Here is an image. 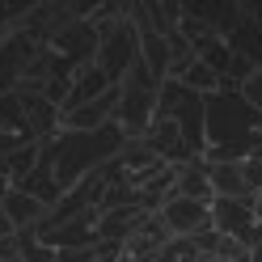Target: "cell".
<instances>
[{
  "instance_id": "15",
  "label": "cell",
  "mask_w": 262,
  "mask_h": 262,
  "mask_svg": "<svg viewBox=\"0 0 262 262\" xmlns=\"http://www.w3.org/2000/svg\"><path fill=\"white\" fill-rule=\"evenodd\" d=\"M254 216H258V224H262V194H254Z\"/></svg>"
},
{
  "instance_id": "7",
  "label": "cell",
  "mask_w": 262,
  "mask_h": 262,
  "mask_svg": "<svg viewBox=\"0 0 262 262\" xmlns=\"http://www.w3.org/2000/svg\"><path fill=\"white\" fill-rule=\"evenodd\" d=\"M207 178H211V199H254L245 186L241 161H216V165H207Z\"/></svg>"
},
{
  "instance_id": "3",
  "label": "cell",
  "mask_w": 262,
  "mask_h": 262,
  "mask_svg": "<svg viewBox=\"0 0 262 262\" xmlns=\"http://www.w3.org/2000/svg\"><path fill=\"white\" fill-rule=\"evenodd\" d=\"M157 216V211H144V207H114V211H102L97 216V241H119L127 245L131 237L140 233V224Z\"/></svg>"
},
{
  "instance_id": "5",
  "label": "cell",
  "mask_w": 262,
  "mask_h": 262,
  "mask_svg": "<svg viewBox=\"0 0 262 262\" xmlns=\"http://www.w3.org/2000/svg\"><path fill=\"white\" fill-rule=\"evenodd\" d=\"M47 207L42 199H34L30 190H17L13 186L9 194H5V216H9V224H13V233H26V228H38L42 220H47Z\"/></svg>"
},
{
  "instance_id": "13",
  "label": "cell",
  "mask_w": 262,
  "mask_h": 262,
  "mask_svg": "<svg viewBox=\"0 0 262 262\" xmlns=\"http://www.w3.org/2000/svg\"><path fill=\"white\" fill-rule=\"evenodd\" d=\"M9 258H21V237H17V233H5V237H0V262H9Z\"/></svg>"
},
{
  "instance_id": "1",
  "label": "cell",
  "mask_w": 262,
  "mask_h": 262,
  "mask_svg": "<svg viewBox=\"0 0 262 262\" xmlns=\"http://www.w3.org/2000/svg\"><path fill=\"white\" fill-rule=\"evenodd\" d=\"M211 228L220 237L241 241L245 250H254L262 233V224L254 216V199H211Z\"/></svg>"
},
{
  "instance_id": "14",
  "label": "cell",
  "mask_w": 262,
  "mask_h": 262,
  "mask_svg": "<svg viewBox=\"0 0 262 262\" xmlns=\"http://www.w3.org/2000/svg\"><path fill=\"white\" fill-rule=\"evenodd\" d=\"M59 262H93V245L89 250H59Z\"/></svg>"
},
{
  "instance_id": "9",
  "label": "cell",
  "mask_w": 262,
  "mask_h": 262,
  "mask_svg": "<svg viewBox=\"0 0 262 262\" xmlns=\"http://www.w3.org/2000/svg\"><path fill=\"white\" fill-rule=\"evenodd\" d=\"M178 80H182L186 89H194V93H203V97H207V93H220V89H224V80H220V72H211V68H207L203 59H190L186 68L178 72Z\"/></svg>"
},
{
  "instance_id": "12",
  "label": "cell",
  "mask_w": 262,
  "mask_h": 262,
  "mask_svg": "<svg viewBox=\"0 0 262 262\" xmlns=\"http://www.w3.org/2000/svg\"><path fill=\"white\" fill-rule=\"evenodd\" d=\"M21 144H34V140L17 136V131H0V157H13V152L21 148Z\"/></svg>"
},
{
  "instance_id": "4",
  "label": "cell",
  "mask_w": 262,
  "mask_h": 262,
  "mask_svg": "<svg viewBox=\"0 0 262 262\" xmlns=\"http://www.w3.org/2000/svg\"><path fill=\"white\" fill-rule=\"evenodd\" d=\"M173 194L178 199L211 203V178H207V161L203 157H190L182 165H173Z\"/></svg>"
},
{
  "instance_id": "2",
  "label": "cell",
  "mask_w": 262,
  "mask_h": 262,
  "mask_svg": "<svg viewBox=\"0 0 262 262\" xmlns=\"http://www.w3.org/2000/svg\"><path fill=\"white\" fill-rule=\"evenodd\" d=\"M157 216L165 220V228H169L173 237H194V233H203V228H211V203L178 199V194H169V199L161 203Z\"/></svg>"
},
{
  "instance_id": "6",
  "label": "cell",
  "mask_w": 262,
  "mask_h": 262,
  "mask_svg": "<svg viewBox=\"0 0 262 262\" xmlns=\"http://www.w3.org/2000/svg\"><path fill=\"white\" fill-rule=\"evenodd\" d=\"M106 89H114V85H110V76L97 68V63H89V68H76V76H72V93H68V102H63V114L89 106V102H97Z\"/></svg>"
},
{
  "instance_id": "8",
  "label": "cell",
  "mask_w": 262,
  "mask_h": 262,
  "mask_svg": "<svg viewBox=\"0 0 262 262\" xmlns=\"http://www.w3.org/2000/svg\"><path fill=\"white\" fill-rule=\"evenodd\" d=\"M38 161H42V140L21 144L13 157H5V165H9V182H13V186H26V182H30V173L38 169Z\"/></svg>"
},
{
  "instance_id": "10",
  "label": "cell",
  "mask_w": 262,
  "mask_h": 262,
  "mask_svg": "<svg viewBox=\"0 0 262 262\" xmlns=\"http://www.w3.org/2000/svg\"><path fill=\"white\" fill-rule=\"evenodd\" d=\"M241 169H245V186H250V194H262V157L241 161Z\"/></svg>"
},
{
  "instance_id": "11",
  "label": "cell",
  "mask_w": 262,
  "mask_h": 262,
  "mask_svg": "<svg viewBox=\"0 0 262 262\" xmlns=\"http://www.w3.org/2000/svg\"><path fill=\"white\" fill-rule=\"evenodd\" d=\"M241 97H245V102H250L254 110H262V68H258V72L241 85Z\"/></svg>"
}]
</instances>
